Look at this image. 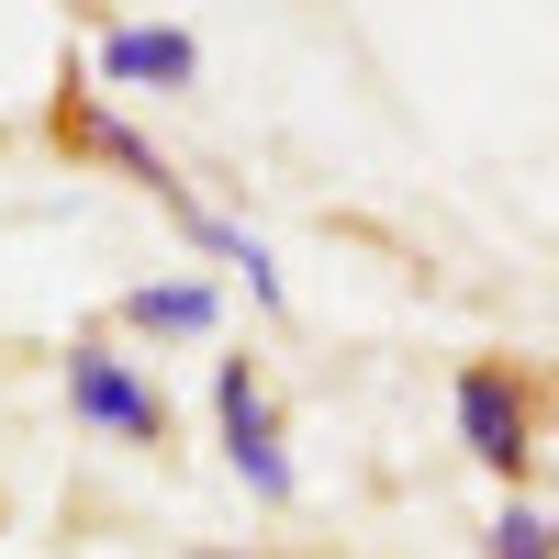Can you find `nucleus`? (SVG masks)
I'll list each match as a JSON object with an SVG mask.
<instances>
[{
  "mask_svg": "<svg viewBox=\"0 0 559 559\" xmlns=\"http://www.w3.org/2000/svg\"><path fill=\"white\" fill-rule=\"evenodd\" d=\"M213 426H224V459H236V481L258 503H292L302 471H292V448H280V403L247 358H213Z\"/></svg>",
  "mask_w": 559,
  "mask_h": 559,
  "instance_id": "obj_1",
  "label": "nucleus"
},
{
  "mask_svg": "<svg viewBox=\"0 0 559 559\" xmlns=\"http://www.w3.org/2000/svg\"><path fill=\"white\" fill-rule=\"evenodd\" d=\"M448 403H459V448H471L492 481H526V448H537V403H526V381H515V369H503V358H471Z\"/></svg>",
  "mask_w": 559,
  "mask_h": 559,
  "instance_id": "obj_2",
  "label": "nucleus"
},
{
  "mask_svg": "<svg viewBox=\"0 0 559 559\" xmlns=\"http://www.w3.org/2000/svg\"><path fill=\"white\" fill-rule=\"evenodd\" d=\"M68 414H79V426H102V437H123V448L168 437V403L134 381V358L102 347V336H79V347H68Z\"/></svg>",
  "mask_w": 559,
  "mask_h": 559,
  "instance_id": "obj_3",
  "label": "nucleus"
},
{
  "mask_svg": "<svg viewBox=\"0 0 559 559\" xmlns=\"http://www.w3.org/2000/svg\"><path fill=\"white\" fill-rule=\"evenodd\" d=\"M102 79L112 90H191L202 79V45L179 23H112L102 34Z\"/></svg>",
  "mask_w": 559,
  "mask_h": 559,
  "instance_id": "obj_4",
  "label": "nucleus"
},
{
  "mask_svg": "<svg viewBox=\"0 0 559 559\" xmlns=\"http://www.w3.org/2000/svg\"><path fill=\"white\" fill-rule=\"evenodd\" d=\"M57 134H68V146H90V157H112L123 179H146L157 202H179V168H168V157H157L123 112H102V102H57Z\"/></svg>",
  "mask_w": 559,
  "mask_h": 559,
  "instance_id": "obj_5",
  "label": "nucleus"
},
{
  "mask_svg": "<svg viewBox=\"0 0 559 559\" xmlns=\"http://www.w3.org/2000/svg\"><path fill=\"white\" fill-rule=\"evenodd\" d=\"M213 313H224L213 280H134V292H123L134 336H213Z\"/></svg>",
  "mask_w": 559,
  "mask_h": 559,
  "instance_id": "obj_6",
  "label": "nucleus"
},
{
  "mask_svg": "<svg viewBox=\"0 0 559 559\" xmlns=\"http://www.w3.org/2000/svg\"><path fill=\"white\" fill-rule=\"evenodd\" d=\"M168 213H179V236H191V247H213L224 269H247V292H258V302H280V258L247 236V224H224V213H213V202H191V191H179Z\"/></svg>",
  "mask_w": 559,
  "mask_h": 559,
  "instance_id": "obj_7",
  "label": "nucleus"
},
{
  "mask_svg": "<svg viewBox=\"0 0 559 559\" xmlns=\"http://www.w3.org/2000/svg\"><path fill=\"white\" fill-rule=\"evenodd\" d=\"M481 548H492V559H559V526L537 515V503H503V515L481 526Z\"/></svg>",
  "mask_w": 559,
  "mask_h": 559,
  "instance_id": "obj_8",
  "label": "nucleus"
},
{
  "mask_svg": "<svg viewBox=\"0 0 559 559\" xmlns=\"http://www.w3.org/2000/svg\"><path fill=\"white\" fill-rule=\"evenodd\" d=\"M202 559H247V548H202Z\"/></svg>",
  "mask_w": 559,
  "mask_h": 559,
  "instance_id": "obj_9",
  "label": "nucleus"
},
{
  "mask_svg": "<svg viewBox=\"0 0 559 559\" xmlns=\"http://www.w3.org/2000/svg\"><path fill=\"white\" fill-rule=\"evenodd\" d=\"M548 526H559V515H548Z\"/></svg>",
  "mask_w": 559,
  "mask_h": 559,
  "instance_id": "obj_10",
  "label": "nucleus"
}]
</instances>
